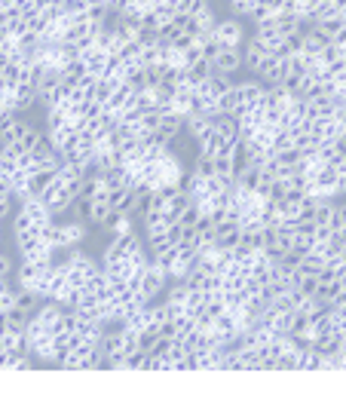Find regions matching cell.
<instances>
[{"label":"cell","mask_w":346,"mask_h":395,"mask_svg":"<svg viewBox=\"0 0 346 395\" xmlns=\"http://www.w3.org/2000/svg\"><path fill=\"white\" fill-rule=\"evenodd\" d=\"M13 211H16V196L9 194V187L0 181V224H4L6 218H13Z\"/></svg>","instance_id":"7a4b0ae2"},{"label":"cell","mask_w":346,"mask_h":395,"mask_svg":"<svg viewBox=\"0 0 346 395\" xmlns=\"http://www.w3.org/2000/svg\"><path fill=\"white\" fill-rule=\"evenodd\" d=\"M68 328H70V307L40 300L25 322V352L31 364H58L62 368Z\"/></svg>","instance_id":"6da1fadb"}]
</instances>
